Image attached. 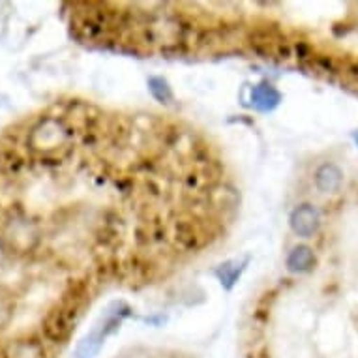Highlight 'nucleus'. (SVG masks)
Segmentation results:
<instances>
[{
    "label": "nucleus",
    "instance_id": "f257e3e1",
    "mask_svg": "<svg viewBox=\"0 0 358 358\" xmlns=\"http://www.w3.org/2000/svg\"><path fill=\"white\" fill-rule=\"evenodd\" d=\"M126 311H118V306L117 310L107 311L106 317H101L100 323L90 330V334L83 338L81 343L77 345L76 352L71 355V358H94L98 355V351L101 349V345H103L107 336L111 334L113 330L120 324L122 317L126 315Z\"/></svg>",
    "mask_w": 358,
    "mask_h": 358
},
{
    "label": "nucleus",
    "instance_id": "f03ea898",
    "mask_svg": "<svg viewBox=\"0 0 358 358\" xmlns=\"http://www.w3.org/2000/svg\"><path fill=\"white\" fill-rule=\"evenodd\" d=\"M291 229L299 236H313L319 229V212L311 205H302L291 214Z\"/></svg>",
    "mask_w": 358,
    "mask_h": 358
},
{
    "label": "nucleus",
    "instance_id": "7ed1b4c3",
    "mask_svg": "<svg viewBox=\"0 0 358 358\" xmlns=\"http://www.w3.org/2000/svg\"><path fill=\"white\" fill-rule=\"evenodd\" d=\"M280 101H282V96L268 83H261L252 88V106L259 111H272L280 106Z\"/></svg>",
    "mask_w": 358,
    "mask_h": 358
},
{
    "label": "nucleus",
    "instance_id": "20e7f679",
    "mask_svg": "<svg viewBox=\"0 0 358 358\" xmlns=\"http://www.w3.org/2000/svg\"><path fill=\"white\" fill-rule=\"evenodd\" d=\"M341 180H343L341 171L332 164L321 165L315 171V184H317V188L323 194H334V192H338L341 186Z\"/></svg>",
    "mask_w": 358,
    "mask_h": 358
},
{
    "label": "nucleus",
    "instance_id": "39448f33",
    "mask_svg": "<svg viewBox=\"0 0 358 358\" xmlns=\"http://www.w3.org/2000/svg\"><path fill=\"white\" fill-rule=\"evenodd\" d=\"M313 266H315V255L311 252V248L296 246L293 248V252L289 253L287 268L291 272L304 274V272H310Z\"/></svg>",
    "mask_w": 358,
    "mask_h": 358
},
{
    "label": "nucleus",
    "instance_id": "423d86ee",
    "mask_svg": "<svg viewBox=\"0 0 358 358\" xmlns=\"http://www.w3.org/2000/svg\"><path fill=\"white\" fill-rule=\"evenodd\" d=\"M244 264L242 263L236 266V263H225L222 264L220 268L216 271L217 278H220V282H222V285L225 289H231L233 285H235V282L238 280V276L242 274V271H244Z\"/></svg>",
    "mask_w": 358,
    "mask_h": 358
},
{
    "label": "nucleus",
    "instance_id": "0eeeda50",
    "mask_svg": "<svg viewBox=\"0 0 358 358\" xmlns=\"http://www.w3.org/2000/svg\"><path fill=\"white\" fill-rule=\"evenodd\" d=\"M148 88H150L154 98L162 101V103H167V101L173 100V90H171L169 83L162 79V77H150L148 79Z\"/></svg>",
    "mask_w": 358,
    "mask_h": 358
},
{
    "label": "nucleus",
    "instance_id": "6e6552de",
    "mask_svg": "<svg viewBox=\"0 0 358 358\" xmlns=\"http://www.w3.org/2000/svg\"><path fill=\"white\" fill-rule=\"evenodd\" d=\"M352 137H355V141H357V145H358V131H355V136Z\"/></svg>",
    "mask_w": 358,
    "mask_h": 358
}]
</instances>
